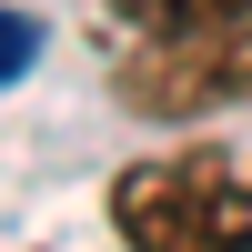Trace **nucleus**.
I'll return each mask as SVG.
<instances>
[{
	"label": "nucleus",
	"mask_w": 252,
	"mask_h": 252,
	"mask_svg": "<svg viewBox=\"0 0 252 252\" xmlns=\"http://www.w3.org/2000/svg\"><path fill=\"white\" fill-rule=\"evenodd\" d=\"M121 101L152 121H202L222 101H252V31H161L121 61Z\"/></svg>",
	"instance_id": "nucleus-1"
},
{
	"label": "nucleus",
	"mask_w": 252,
	"mask_h": 252,
	"mask_svg": "<svg viewBox=\"0 0 252 252\" xmlns=\"http://www.w3.org/2000/svg\"><path fill=\"white\" fill-rule=\"evenodd\" d=\"M141 31H252V0H121Z\"/></svg>",
	"instance_id": "nucleus-3"
},
{
	"label": "nucleus",
	"mask_w": 252,
	"mask_h": 252,
	"mask_svg": "<svg viewBox=\"0 0 252 252\" xmlns=\"http://www.w3.org/2000/svg\"><path fill=\"white\" fill-rule=\"evenodd\" d=\"M212 252H252V172L242 161H222V182H212Z\"/></svg>",
	"instance_id": "nucleus-4"
},
{
	"label": "nucleus",
	"mask_w": 252,
	"mask_h": 252,
	"mask_svg": "<svg viewBox=\"0 0 252 252\" xmlns=\"http://www.w3.org/2000/svg\"><path fill=\"white\" fill-rule=\"evenodd\" d=\"M212 141H192V152H161V161H131V172L111 182V222L131 252H212V182H222Z\"/></svg>",
	"instance_id": "nucleus-2"
}]
</instances>
